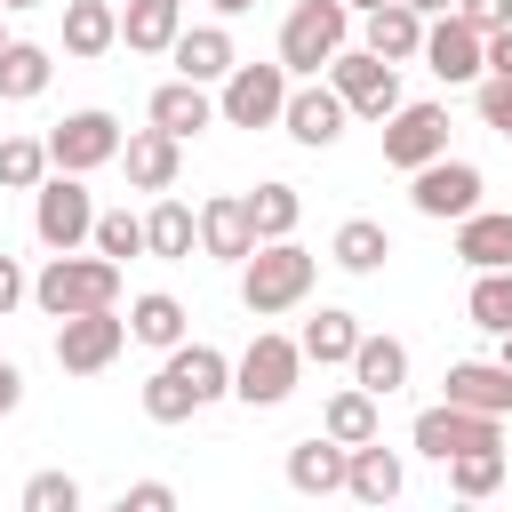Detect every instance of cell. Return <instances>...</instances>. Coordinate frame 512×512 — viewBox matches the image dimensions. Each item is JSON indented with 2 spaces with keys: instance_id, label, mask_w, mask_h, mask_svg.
<instances>
[{
  "instance_id": "25",
  "label": "cell",
  "mask_w": 512,
  "mask_h": 512,
  "mask_svg": "<svg viewBox=\"0 0 512 512\" xmlns=\"http://www.w3.org/2000/svg\"><path fill=\"white\" fill-rule=\"evenodd\" d=\"M344 496H360V504H392V496H400V456H392L384 440H360V448L344 456Z\"/></svg>"
},
{
  "instance_id": "38",
  "label": "cell",
  "mask_w": 512,
  "mask_h": 512,
  "mask_svg": "<svg viewBox=\"0 0 512 512\" xmlns=\"http://www.w3.org/2000/svg\"><path fill=\"white\" fill-rule=\"evenodd\" d=\"M40 176H48V136H0V184L32 192Z\"/></svg>"
},
{
  "instance_id": "6",
  "label": "cell",
  "mask_w": 512,
  "mask_h": 512,
  "mask_svg": "<svg viewBox=\"0 0 512 512\" xmlns=\"http://www.w3.org/2000/svg\"><path fill=\"white\" fill-rule=\"evenodd\" d=\"M328 88L344 96V112H360V120H384L392 104H400V64H384L376 48H336L328 56Z\"/></svg>"
},
{
  "instance_id": "44",
  "label": "cell",
  "mask_w": 512,
  "mask_h": 512,
  "mask_svg": "<svg viewBox=\"0 0 512 512\" xmlns=\"http://www.w3.org/2000/svg\"><path fill=\"white\" fill-rule=\"evenodd\" d=\"M480 64H488L496 80H512V24H504V32H480Z\"/></svg>"
},
{
  "instance_id": "49",
  "label": "cell",
  "mask_w": 512,
  "mask_h": 512,
  "mask_svg": "<svg viewBox=\"0 0 512 512\" xmlns=\"http://www.w3.org/2000/svg\"><path fill=\"white\" fill-rule=\"evenodd\" d=\"M344 8H352V16H368V8H384V0H344Z\"/></svg>"
},
{
  "instance_id": "50",
  "label": "cell",
  "mask_w": 512,
  "mask_h": 512,
  "mask_svg": "<svg viewBox=\"0 0 512 512\" xmlns=\"http://www.w3.org/2000/svg\"><path fill=\"white\" fill-rule=\"evenodd\" d=\"M0 8H40V0H0Z\"/></svg>"
},
{
  "instance_id": "1",
  "label": "cell",
  "mask_w": 512,
  "mask_h": 512,
  "mask_svg": "<svg viewBox=\"0 0 512 512\" xmlns=\"http://www.w3.org/2000/svg\"><path fill=\"white\" fill-rule=\"evenodd\" d=\"M232 392V360L216 352V344H168V360L152 368V384H144V416L152 424H184V416H200L208 400H224Z\"/></svg>"
},
{
  "instance_id": "28",
  "label": "cell",
  "mask_w": 512,
  "mask_h": 512,
  "mask_svg": "<svg viewBox=\"0 0 512 512\" xmlns=\"http://www.w3.org/2000/svg\"><path fill=\"white\" fill-rule=\"evenodd\" d=\"M120 48V8L112 0H72L64 8V56H104Z\"/></svg>"
},
{
  "instance_id": "2",
  "label": "cell",
  "mask_w": 512,
  "mask_h": 512,
  "mask_svg": "<svg viewBox=\"0 0 512 512\" xmlns=\"http://www.w3.org/2000/svg\"><path fill=\"white\" fill-rule=\"evenodd\" d=\"M32 304H40L48 320H64V312H104V304H120V264H112V256H80V248H48V264L32 272Z\"/></svg>"
},
{
  "instance_id": "20",
  "label": "cell",
  "mask_w": 512,
  "mask_h": 512,
  "mask_svg": "<svg viewBox=\"0 0 512 512\" xmlns=\"http://www.w3.org/2000/svg\"><path fill=\"white\" fill-rule=\"evenodd\" d=\"M360 48H376L384 64H408V56L424 48V16H416L408 0H384V8L360 16Z\"/></svg>"
},
{
  "instance_id": "16",
  "label": "cell",
  "mask_w": 512,
  "mask_h": 512,
  "mask_svg": "<svg viewBox=\"0 0 512 512\" xmlns=\"http://www.w3.org/2000/svg\"><path fill=\"white\" fill-rule=\"evenodd\" d=\"M120 168H128L136 192H168L176 168H184V136H168V128H136V136H120Z\"/></svg>"
},
{
  "instance_id": "39",
  "label": "cell",
  "mask_w": 512,
  "mask_h": 512,
  "mask_svg": "<svg viewBox=\"0 0 512 512\" xmlns=\"http://www.w3.org/2000/svg\"><path fill=\"white\" fill-rule=\"evenodd\" d=\"M24 512H80V480L72 472H32L24 480Z\"/></svg>"
},
{
  "instance_id": "51",
  "label": "cell",
  "mask_w": 512,
  "mask_h": 512,
  "mask_svg": "<svg viewBox=\"0 0 512 512\" xmlns=\"http://www.w3.org/2000/svg\"><path fill=\"white\" fill-rule=\"evenodd\" d=\"M0 48H8V24H0Z\"/></svg>"
},
{
  "instance_id": "26",
  "label": "cell",
  "mask_w": 512,
  "mask_h": 512,
  "mask_svg": "<svg viewBox=\"0 0 512 512\" xmlns=\"http://www.w3.org/2000/svg\"><path fill=\"white\" fill-rule=\"evenodd\" d=\"M184 32V0H128L120 8V40L136 56H168V40Z\"/></svg>"
},
{
  "instance_id": "17",
  "label": "cell",
  "mask_w": 512,
  "mask_h": 512,
  "mask_svg": "<svg viewBox=\"0 0 512 512\" xmlns=\"http://www.w3.org/2000/svg\"><path fill=\"white\" fill-rule=\"evenodd\" d=\"M200 248H208L216 264H240V256L256 248V224H248V192H216V200H200Z\"/></svg>"
},
{
  "instance_id": "23",
  "label": "cell",
  "mask_w": 512,
  "mask_h": 512,
  "mask_svg": "<svg viewBox=\"0 0 512 512\" xmlns=\"http://www.w3.org/2000/svg\"><path fill=\"white\" fill-rule=\"evenodd\" d=\"M456 256H464L472 272L512 264V208H472V216H456Z\"/></svg>"
},
{
  "instance_id": "43",
  "label": "cell",
  "mask_w": 512,
  "mask_h": 512,
  "mask_svg": "<svg viewBox=\"0 0 512 512\" xmlns=\"http://www.w3.org/2000/svg\"><path fill=\"white\" fill-rule=\"evenodd\" d=\"M24 296H32V280H24V264H16L8 248H0V320H8V312H16Z\"/></svg>"
},
{
  "instance_id": "15",
  "label": "cell",
  "mask_w": 512,
  "mask_h": 512,
  "mask_svg": "<svg viewBox=\"0 0 512 512\" xmlns=\"http://www.w3.org/2000/svg\"><path fill=\"white\" fill-rule=\"evenodd\" d=\"M416 56H424L448 88H464V80H480V72H488V64H480V32H472L456 8H448V16H424V48H416Z\"/></svg>"
},
{
  "instance_id": "42",
  "label": "cell",
  "mask_w": 512,
  "mask_h": 512,
  "mask_svg": "<svg viewBox=\"0 0 512 512\" xmlns=\"http://www.w3.org/2000/svg\"><path fill=\"white\" fill-rule=\"evenodd\" d=\"M168 504H176V488H168V480H136V488L120 496V512H168Z\"/></svg>"
},
{
  "instance_id": "7",
  "label": "cell",
  "mask_w": 512,
  "mask_h": 512,
  "mask_svg": "<svg viewBox=\"0 0 512 512\" xmlns=\"http://www.w3.org/2000/svg\"><path fill=\"white\" fill-rule=\"evenodd\" d=\"M280 104H288V64H232L216 120L224 128H280Z\"/></svg>"
},
{
  "instance_id": "37",
  "label": "cell",
  "mask_w": 512,
  "mask_h": 512,
  "mask_svg": "<svg viewBox=\"0 0 512 512\" xmlns=\"http://www.w3.org/2000/svg\"><path fill=\"white\" fill-rule=\"evenodd\" d=\"M88 248L96 256H144V216H128V208H96V224H88Z\"/></svg>"
},
{
  "instance_id": "9",
  "label": "cell",
  "mask_w": 512,
  "mask_h": 512,
  "mask_svg": "<svg viewBox=\"0 0 512 512\" xmlns=\"http://www.w3.org/2000/svg\"><path fill=\"white\" fill-rule=\"evenodd\" d=\"M120 344H128V320H120L112 304H104V312H64V320H56V368H64V376L112 368Z\"/></svg>"
},
{
  "instance_id": "48",
  "label": "cell",
  "mask_w": 512,
  "mask_h": 512,
  "mask_svg": "<svg viewBox=\"0 0 512 512\" xmlns=\"http://www.w3.org/2000/svg\"><path fill=\"white\" fill-rule=\"evenodd\" d=\"M496 360H504V368H512V328H504V336H496Z\"/></svg>"
},
{
  "instance_id": "29",
  "label": "cell",
  "mask_w": 512,
  "mask_h": 512,
  "mask_svg": "<svg viewBox=\"0 0 512 512\" xmlns=\"http://www.w3.org/2000/svg\"><path fill=\"white\" fill-rule=\"evenodd\" d=\"M328 256H336L344 272H384V256H392V232H384L376 216H344V224H336V240H328Z\"/></svg>"
},
{
  "instance_id": "22",
  "label": "cell",
  "mask_w": 512,
  "mask_h": 512,
  "mask_svg": "<svg viewBox=\"0 0 512 512\" xmlns=\"http://www.w3.org/2000/svg\"><path fill=\"white\" fill-rule=\"evenodd\" d=\"M344 456H352V448L328 440V432L296 440V448H288V488H296V496H336V488H344Z\"/></svg>"
},
{
  "instance_id": "13",
  "label": "cell",
  "mask_w": 512,
  "mask_h": 512,
  "mask_svg": "<svg viewBox=\"0 0 512 512\" xmlns=\"http://www.w3.org/2000/svg\"><path fill=\"white\" fill-rule=\"evenodd\" d=\"M376 128H384V168H424L448 152V104H392Z\"/></svg>"
},
{
  "instance_id": "18",
  "label": "cell",
  "mask_w": 512,
  "mask_h": 512,
  "mask_svg": "<svg viewBox=\"0 0 512 512\" xmlns=\"http://www.w3.org/2000/svg\"><path fill=\"white\" fill-rule=\"evenodd\" d=\"M168 56H176V80H200V88H216V80L240 64L224 24H192V32H176V40H168Z\"/></svg>"
},
{
  "instance_id": "40",
  "label": "cell",
  "mask_w": 512,
  "mask_h": 512,
  "mask_svg": "<svg viewBox=\"0 0 512 512\" xmlns=\"http://www.w3.org/2000/svg\"><path fill=\"white\" fill-rule=\"evenodd\" d=\"M480 120H488L496 136H512V80H496V72H480Z\"/></svg>"
},
{
  "instance_id": "19",
  "label": "cell",
  "mask_w": 512,
  "mask_h": 512,
  "mask_svg": "<svg viewBox=\"0 0 512 512\" xmlns=\"http://www.w3.org/2000/svg\"><path fill=\"white\" fill-rule=\"evenodd\" d=\"M440 384H448V400H456V408H480V416H512V368H504V360H456Z\"/></svg>"
},
{
  "instance_id": "8",
  "label": "cell",
  "mask_w": 512,
  "mask_h": 512,
  "mask_svg": "<svg viewBox=\"0 0 512 512\" xmlns=\"http://www.w3.org/2000/svg\"><path fill=\"white\" fill-rule=\"evenodd\" d=\"M88 224H96V200H88V184L72 168H56V176L32 184V232H40V248H80Z\"/></svg>"
},
{
  "instance_id": "24",
  "label": "cell",
  "mask_w": 512,
  "mask_h": 512,
  "mask_svg": "<svg viewBox=\"0 0 512 512\" xmlns=\"http://www.w3.org/2000/svg\"><path fill=\"white\" fill-rule=\"evenodd\" d=\"M216 120V96L200 88V80H160L152 88V128H168V136H200Z\"/></svg>"
},
{
  "instance_id": "14",
  "label": "cell",
  "mask_w": 512,
  "mask_h": 512,
  "mask_svg": "<svg viewBox=\"0 0 512 512\" xmlns=\"http://www.w3.org/2000/svg\"><path fill=\"white\" fill-rule=\"evenodd\" d=\"M344 96L328 88V80H304V88H288V104H280V128L304 144V152H328L336 136H344Z\"/></svg>"
},
{
  "instance_id": "31",
  "label": "cell",
  "mask_w": 512,
  "mask_h": 512,
  "mask_svg": "<svg viewBox=\"0 0 512 512\" xmlns=\"http://www.w3.org/2000/svg\"><path fill=\"white\" fill-rule=\"evenodd\" d=\"M48 48H32V40H8L0 48V104H32L40 88H48Z\"/></svg>"
},
{
  "instance_id": "4",
  "label": "cell",
  "mask_w": 512,
  "mask_h": 512,
  "mask_svg": "<svg viewBox=\"0 0 512 512\" xmlns=\"http://www.w3.org/2000/svg\"><path fill=\"white\" fill-rule=\"evenodd\" d=\"M344 40H352V8L344 0H296L288 24H280V64L304 72V80H320Z\"/></svg>"
},
{
  "instance_id": "33",
  "label": "cell",
  "mask_w": 512,
  "mask_h": 512,
  "mask_svg": "<svg viewBox=\"0 0 512 512\" xmlns=\"http://www.w3.org/2000/svg\"><path fill=\"white\" fill-rule=\"evenodd\" d=\"M376 392H360V384H344L336 400H328V416H320V432L328 440H344V448H360V440H376Z\"/></svg>"
},
{
  "instance_id": "3",
  "label": "cell",
  "mask_w": 512,
  "mask_h": 512,
  "mask_svg": "<svg viewBox=\"0 0 512 512\" xmlns=\"http://www.w3.org/2000/svg\"><path fill=\"white\" fill-rule=\"evenodd\" d=\"M312 272H320L312 248H296V240H256V248L240 256V304H248L256 320L296 312V304L312 296Z\"/></svg>"
},
{
  "instance_id": "10",
  "label": "cell",
  "mask_w": 512,
  "mask_h": 512,
  "mask_svg": "<svg viewBox=\"0 0 512 512\" xmlns=\"http://www.w3.org/2000/svg\"><path fill=\"white\" fill-rule=\"evenodd\" d=\"M408 200H416V216H432V224H456V216H472V208H480V168L440 152V160L408 168Z\"/></svg>"
},
{
  "instance_id": "45",
  "label": "cell",
  "mask_w": 512,
  "mask_h": 512,
  "mask_svg": "<svg viewBox=\"0 0 512 512\" xmlns=\"http://www.w3.org/2000/svg\"><path fill=\"white\" fill-rule=\"evenodd\" d=\"M16 400H24V368H16V360H0V416H8Z\"/></svg>"
},
{
  "instance_id": "11",
  "label": "cell",
  "mask_w": 512,
  "mask_h": 512,
  "mask_svg": "<svg viewBox=\"0 0 512 512\" xmlns=\"http://www.w3.org/2000/svg\"><path fill=\"white\" fill-rule=\"evenodd\" d=\"M416 456H432V464H448V456H464V448H496L504 440V416H480V408H456V400H440V408H424L416 416Z\"/></svg>"
},
{
  "instance_id": "41",
  "label": "cell",
  "mask_w": 512,
  "mask_h": 512,
  "mask_svg": "<svg viewBox=\"0 0 512 512\" xmlns=\"http://www.w3.org/2000/svg\"><path fill=\"white\" fill-rule=\"evenodd\" d=\"M456 16H464L472 32H504V24H512V0H456Z\"/></svg>"
},
{
  "instance_id": "34",
  "label": "cell",
  "mask_w": 512,
  "mask_h": 512,
  "mask_svg": "<svg viewBox=\"0 0 512 512\" xmlns=\"http://www.w3.org/2000/svg\"><path fill=\"white\" fill-rule=\"evenodd\" d=\"M296 216H304V200H296V184H256L248 192V224H256V240H288L296 232Z\"/></svg>"
},
{
  "instance_id": "27",
  "label": "cell",
  "mask_w": 512,
  "mask_h": 512,
  "mask_svg": "<svg viewBox=\"0 0 512 512\" xmlns=\"http://www.w3.org/2000/svg\"><path fill=\"white\" fill-rule=\"evenodd\" d=\"M352 344H360V320H352L344 304H320V312L304 320V336H296V352H304V360H320V368L352 360Z\"/></svg>"
},
{
  "instance_id": "46",
  "label": "cell",
  "mask_w": 512,
  "mask_h": 512,
  "mask_svg": "<svg viewBox=\"0 0 512 512\" xmlns=\"http://www.w3.org/2000/svg\"><path fill=\"white\" fill-rule=\"evenodd\" d=\"M408 8H416V16H448L456 0H408Z\"/></svg>"
},
{
  "instance_id": "21",
  "label": "cell",
  "mask_w": 512,
  "mask_h": 512,
  "mask_svg": "<svg viewBox=\"0 0 512 512\" xmlns=\"http://www.w3.org/2000/svg\"><path fill=\"white\" fill-rule=\"evenodd\" d=\"M344 368H352V384H360V392L392 400V392L408 384V344H400V336H368V328H360V344H352V360H344Z\"/></svg>"
},
{
  "instance_id": "12",
  "label": "cell",
  "mask_w": 512,
  "mask_h": 512,
  "mask_svg": "<svg viewBox=\"0 0 512 512\" xmlns=\"http://www.w3.org/2000/svg\"><path fill=\"white\" fill-rule=\"evenodd\" d=\"M104 160H120V120L112 112H64L56 128H48V168H72V176H88V168H104Z\"/></svg>"
},
{
  "instance_id": "47",
  "label": "cell",
  "mask_w": 512,
  "mask_h": 512,
  "mask_svg": "<svg viewBox=\"0 0 512 512\" xmlns=\"http://www.w3.org/2000/svg\"><path fill=\"white\" fill-rule=\"evenodd\" d=\"M208 8H216V16H248L256 0H208Z\"/></svg>"
},
{
  "instance_id": "36",
  "label": "cell",
  "mask_w": 512,
  "mask_h": 512,
  "mask_svg": "<svg viewBox=\"0 0 512 512\" xmlns=\"http://www.w3.org/2000/svg\"><path fill=\"white\" fill-rule=\"evenodd\" d=\"M464 312H472V328L504 336V328H512V264H496V272H472V296H464Z\"/></svg>"
},
{
  "instance_id": "30",
  "label": "cell",
  "mask_w": 512,
  "mask_h": 512,
  "mask_svg": "<svg viewBox=\"0 0 512 512\" xmlns=\"http://www.w3.org/2000/svg\"><path fill=\"white\" fill-rule=\"evenodd\" d=\"M192 240H200V216H192L184 200H160V208L144 216V256H168V264H184V256H192Z\"/></svg>"
},
{
  "instance_id": "35",
  "label": "cell",
  "mask_w": 512,
  "mask_h": 512,
  "mask_svg": "<svg viewBox=\"0 0 512 512\" xmlns=\"http://www.w3.org/2000/svg\"><path fill=\"white\" fill-rule=\"evenodd\" d=\"M448 488H456L464 504L496 496V488H504V440H496V448H464V456H448Z\"/></svg>"
},
{
  "instance_id": "32",
  "label": "cell",
  "mask_w": 512,
  "mask_h": 512,
  "mask_svg": "<svg viewBox=\"0 0 512 512\" xmlns=\"http://www.w3.org/2000/svg\"><path fill=\"white\" fill-rule=\"evenodd\" d=\"M128 336H136V344H152V352L184 344V304H176V296H160V288H152V296H136V304H128Z\"/></svg>"
},
{
  "instance_id": "5",
  "label": "cell",
  "mask_w": 512,
  "mask_h": 512,
  "mask_svg": "<svg viewBox=\"0 0 512 512\" xmlns=\"http://www.w3.org/2000/svg\"><path fill=\"white\" fill-rule=\"evenodd\" d=\"M296 376H304V352H296V336H272V328H256V344L232 360V400H248V408H280V400L296 392Z\"/></svg>"
}]
</instances>
